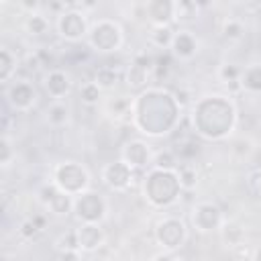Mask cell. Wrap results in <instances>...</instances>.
Instances as JSON below:
<instances>
[{
	"label": "cell",
	"mask_w": 261,
	"mask_h": 261,
	"mask_svg": "<svg viewBox=\"0 0 261 261\" xmlns=\"http://www.w3.org/2000/svg\"><path fill=\"white\" fill-rule=\"evenodd\" d=\"M127 166L129 164L119 162V164H113L104 170V180H107V184L113 188H125L131 180V170Z\"/></svg>",
	"instance_id": "obj_1"
},
{
	"label": "cell",
	"mask_w": 261,
	"mask_h": 261,
	"mask_svg": "<svg viewBox=\"0 0 261 261\" xmlns=\"http://www.w3.org/2000/svg\"><path fill=\"white\" fill-rule=\"evenodd\" d=\"M62 31L68 39H80L84 37V21L80 15H64L62 19Z\"/></svg>",
	"instance_id": "obj_2"
},
{
	"label": "cell",
	"mask_w": 261,
	"mask_h": 261,
	"mask_svg": "<svg viewBox=\"0 0 261 261\" xmlns=\"http://www.w3.org/2000/svg\"><path fill=\"white\" fill-rule=\"evenodd\" d=\"M78 241H80V247H82V249L92 251V249H96V247H98V243L102 241V233L98 231V227L88 225V227H82V229H80V233H78Z\"/></svg>",
	"instance_id": "obj_3"
},
{
	"label": "cell",
	"mask_w": 261,
	"mask_h": 261,
	"mask_svg": "<svg viewBox=\"0 0 261 261\" xmlns=\"http://www.w3.org/2000/svg\"><path fill=\"white\" fill-rule=\"evenodd\" d=\"M194 49H196V43H194V39H192L190 35L180 33V35H176V37H174V51H176L178 56L188 58V56H192V54H194Z\"/></svg>",
	"instance_id": "obj_4"
},
{
	"label": "cell",
	"mask_w": 261,
	"mask_h": 261,
	"mask_svg": "<svg viewBox=\"0 0 261 261\" xmlns=\"http://www.w3.org/2000/svg\"><path fill=\"white\" fill-rule=\"evenodd\" d=\"M47 202H49V206H51V211L58 213V215H68L70 206H72V202H70L68 194L58 192V190H54V194H51V196L47 198Z\"/></svg>",
	"instance_id": "obj_5"
},
{
	"label": "cell",
	"mask_w": 261,
	"mask_h": 261,
	"mask_svg": "<svg viewBox=\"0 0 261 261\" xmlns=\"http://www.w3.org/2000/svg\"><path fill=\"white\" fill-rule=\"evenodd\" d=\"M153 43L155 45H160V47H166V45H170V43H174V33L170 31V27H158L153 31Z\"/></svg>",
	"instance_id": "obj_6"
},
{
	"label": "cell",
	"mask_w": 261,
	"mask_h": 261,
	"mask_svg": "<svg viewBox=\"0 0 261 261\" xmlns=\"http://www.w3.org/2000/svg\"><path fill=\"white\" fill-rule=\"evenodd\" d=\"M147 68H149V66H141V64L131 66V72H129V84H133V86H141L143 82H147Z\"/></svg>",
	"instance_id": "obj_7"
},
{
	"label": "cell",
	"mask_w": 261,
	"mask_h": 261,
	"mask_svg": "<svg viewBox=\"0 0 261 261\" xmlns=\"http://www.w3.org/2000/svg\"><path fill=\"white\" fill-rule=\"evenodd\" d=\"M47 21L43 19V17H39V15H35V17H31L29 19V23H27V29L33 33V35H43L45 31H47Z\"/></svg>",
	"instance_id": "obj_8"
},
{
	"label": "cell",
	"mask_w": 261,
	"mask_h": 261,
	"mask_svg": "<svg viewBox=\"0 0 261 261\" xmlns=\"http://www.w3.org/2000/svg\"><path fill=\"white\" fill-rule=\"evenodd\" d=\"M180 186H184V188H194L196 186V170L194 168H190V166L182 168V172H180Z\"/></svg>",
	"instance_id": "obj_9"
},
{
	"label": "cell",
	"mask_w": 261,
	"mask_h": 261,
	"mask_svg": "<svg viewBox=\"0 0 261 261\" xmlns=\"http://www.w3.org/2000/svg\"><path fill=\"white\" fill-rule=\"evenodd\" d=\"M98 98H100V88L96 84H86L82 88V100L84 102L94 104V102H98Z\"/></svg>",
	"instance_id": "obj_10"
},
{
	"label": "cell",
	"mask_w": 261,
	"mask_h": 261,
	"mask_svg": "<svg viewBox=\"0 0 261 261\" xmlns=\"http://www.w3.org/2000/svg\"><path fill=\"white\" fill-rule=\"evenodd\" d=\"M117 80V74L113 70H100V74L96 76V86H111Z\"/></svg>",
	"instance_id": "obj_11"
},
{
	"label": "cell",
	"mask_w": 261,
	"mask_h": 261,
	"mask_svg": "<svg viewBox=\"0 0 261 261\" xmlns=\"http://www.w3.org/2000/svg\"><path fill=\"white\" fill-rule=\"evenodd\" d=\"M155 166L158 168H166V170H172L176 166V160L172 153H160L158 158H155Z\"/></svg>",
	"instance_id": "obj_12"
},
{
	"label": "cell",
	"mask_w": 261,
	"mask_h": 261,
	"mask_svg": "<svg viewBox=\"0 0 261 261\" xmlns=\"http://www.w3.org/2000/svg\"><path fill=\"white\" fill-rule=\"evenodd\" d=\"M51 117V121L54 123H64L66 121V115H68V111H66V107H62V104H56L54 109H51V113H49Z\"/></svg>",
	"instance_id": "obj_13"
},
{
	"label": "cell",
	"mask_w": 261,
	"mask_h": 261,
	"mask_svg": "<svg viewBox=\"0 0 261 261\" xmlns=\"http://www.w3.org/2000/svg\"><path fill=\"white\" fill-rule=\"evenodd\" d=\"M243 33V27L237 23V21H229L227 25H225V35L227 37H239Z\"/></svg>",
	"instance_id": "obj_14"
},
{
	"label": "cell",
	"mask_w": 261,
	"mask_h": 261,
	"mask_svg": "<svg viewBox=\"0 0 261 261\" xmlns=\"http://www.w3.org/2000/svg\"><path fill=\"white\" fill-rule=\"evenodd\" d=\"M221 76H223L225 82H237V80H235V78H237V70H235V68H225V70L221 72Z\"/></svg>",
	"instance_id": "obj_15"
},
{
	"label": "cell",
	"mask_w": 261,
	"mask_h": 261,
	"mask_svg": "<svg viewBox=\"0 0 261 261\" xmlns=\"http://www.w3.org/2000/svg\"><path fill=\"white\" fill-rule=\"evenodd\" d=\"M3 60H5V70H3V80L9 78V72H11V62H9V54L3 51Z\"/></svg>",
	"instance_id": "obj_16"
},
{
	"label": "cell",
	"mask_w": 261,
	"mask_h": 261,
	"mask_svg": "<svg viewBox=\"0 0 261 261\" xmlns=\"http://www.w3.org/2000/svg\"><path fill=\"white\" fill-rule=\"evenodd\" d=\"M62 259H64V261H78V255H76L74 251H66V253L62 255Z\"/></svg>",
	"instance_id": "obj_17"
}]
</instances>
